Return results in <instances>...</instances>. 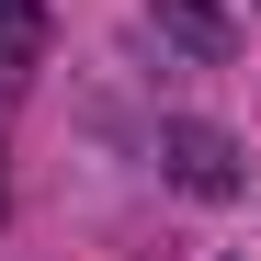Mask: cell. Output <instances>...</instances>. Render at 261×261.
<instances>
[{
	"label": "cell",
	"mask_w": 261,
	"mask_h": 261,
	"mask_svg": "<svg viewBox=\"0 0 261 261\" xmlns=\"http://www.w3.org/2000/svg\"><path fill=\"white\" fill-rule=\"evenodd\" d=\"M34 34H46V12H34V0H0V91L34 68Z\"/></svg>",
	"instance_id": "cell-1"
}]
</instances>
